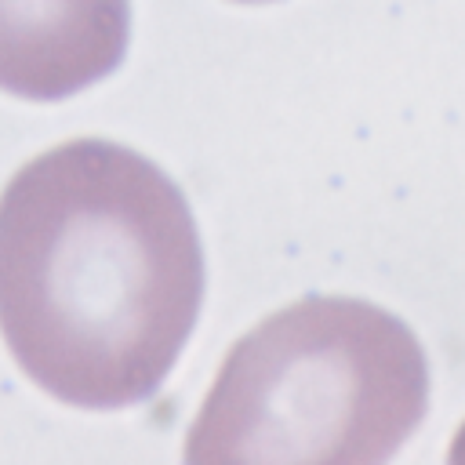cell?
Listing matches in <instances>:
<instances>
[{
    "label": "cell",
    "instance_id": "cell-3",
    "mask_svg": "<svg viewBox=\"0 0 465 465\" xmlns=\"http://www.w3.org/2000/svg\"><path fill=\"white\" fill-rule=\"evenodd\" d=\"M131 36V0H0V87L54 102L109 76Z\"/></svg>",
    "mask_w": 465,
    "mask_h": 465
},
{
    "label": "cell",
    "instance_id": "cell-2",
    "mask_svg": "<svg viewBox=\"0 0 465 465\" xmlns=\"http://www.w3.org/2000/svg\"><path fill=\"white\" fill-rule=\"evenodd\" d=\"M425 403L429 363L400 316L309 294L229 349L185 432V461L378 465L418 429Z\"/></svg>",
    "mask_w": 465,
    "mask_h": 465
},
{
    "label": "cell",
    "instance_id": "cell-1",
    "mask_svg": "<svg viewBox=\"0 0 465 465\" xmlns=\"http://www.w3.org/2000/svg\"><path fill=\"white\" fill-rule=\"evenodd\" d=\"M203 254L182 189L142 153L73 138L0 193V334L47 396L149 400L193 334Z\"/></svg>",
    "mask_w": 465,
    "mask_h": 465
},
{
    "label": "cell",
    "instance_id": "cell-4",
    "mask_svg": "<svg viewBox=\"0 0 465 465\" xmlns=\"http://www.w3.org/2000/svg\"><path fill=\"white\" fill-rule=\"evenodd\" d=\"M450 461H465V425L458 429V440L450 443V454H447Z\"/></svg>",
    "mask_w": 465,
    "mask_h": 465
},
{
    "label": "cell",
    "instance_id": "cell-5",
    "mask_svg": "<svg viewBox=\"0 0 465 465\" xmlns=\"http://www.w3.org/2000/svg\"><path fill=\"white\" fill-rule=\"evenodd\" d=\"M243 4H254V0H243Z\"/></svg>",
    "mask_w": 465,
    "mask_h": 465
}]
</instances>
